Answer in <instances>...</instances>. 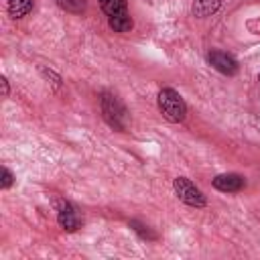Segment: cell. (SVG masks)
Listing matches in <instances>:
<instances>
[{
  "label": "cell",
  "mask_w": 260,
  "mask_h": 260,
  "mask_svg": "<svg viewBox=\"0 0 260 260\" xmlns=\"http://www.w3.org/2000/svg\"><path fill=\"white\" fill-rule=\"evenodd\" d=\"M258 81H260V75H258Z\"/></svg>",
  "instance_id": "obj_15"
},
{
  "label": "cell",
  "mask_w": 260,
  "mask_h": 260,
  "mask_svg": "<svg viewBox=\"0 0 260 260\" xmlns=\"http://www.w3.org/2000/svg\"><path fill=\"white\" fill-rule=\"evenodd\" d=\"M156 104H158V112L162 114V118L171 124H179L187 116V104L181 98V93L175 91L173 87H162L158 91Z\"/></svg>",
  "instance_id": "obj_1"
},
{
  "label": "cell",
  "mask_w": 260,
  "mask_h": 260,
  "mask_svg": "<svg viewBox=\"0 0 260 260\" xmlns=\"http://www.w3.org/2000/svg\"><path fill=\"white\" fill-rule=\"evenodd\" d=\"M0 83H2V95H4V98H8V91H10V87H8V79H6L4 75L0 77Z\"/></svg>",
  "instance_id": "obj_14"
},
{
  "label": "cell",
  "mask_w": 260,
  "mask_h": 260,
  "mask_svg": "<svg viewBox=\"0 0 260 260\" xmlns=\"http://www.w3.org/2000/svg\"><path fill=\"white\" fill-rule=\"evenodd\" d=\"M207 61L211 63L213 69H217L219 73L223 75H236L238 73V63L232 55L223 53V51H209L207 55Z\"/></svg>",
  "instance_id": "obj_6"
},
{
  "label": "cell",
  "mask_w": 260,
  "mask_h": 260,
  "mask_svg": "<svg viewBox=\"0 0 260 260\" xmlns=\"http://www.w3.org/2000/svg\"><path fill=\"white\" fill-rule=\"evenodd\" d=\"M173 189H175V195L185 203V205H191V207H205L207 199L205 195L195 187V183H191L187 177H177L173 181Z\"/></svg>",
  "instance_id": "obj_4"
},
{
  "label": "cell",
  "mask_w": 260,
  "mask_h": 260,
  "mask_svg": "<svg viewBox=\"0 0 260 260\" xmlns=\"http://www.w3.org/2000/svg\"><path fill=\"white\" fill-rule=\"evenodd\" d=\"M41 73H43V75H45L47 79L51 77V79H55V83H57V85H61V77H59L57 73H53L51 69H47V67H41Z\"/></svg>",
  "instance_id": "obj_13"
},
{
  "label": "cell",
  "mask_w": 260,
  "mask_h": 260,
  "mask_svg": "<svg viewBox=\"0 0 260 260\" xmlns=\"http://www.w3.org/2000/svg\"><path fill=\"white\" fill-rule=\"evenodd\" d=\"M32 6H35L32 0H8L6 10H8V16L16 20V18L26 16V14L32 10Z\"/></svg>",
  "instance_id": "obj_9"
},
{
  "label": "cell",
  "mask_w": 260,
  "mask_h": 260,
  "mask_svg": "<svg viewBox=\"0 0 260 260\" xmlns=\"http://www.w3.org/2000/svg\"><path fill=\"white\" fill-rule=\"evenodd\" d=\"M59 8L71 12V14H81L85 10V0H55Z\"/></svg>",
  "instance_id": "obj_10"
},
{
  "label": "cell",
  "mask_w": 260,
  "mask_h": 260,
  "mask_svg": "<svg viewBox=\"0 0 260 260\" xmlns=\"http://www.w3.org/2000/svg\"><path fill=\"white\" fill-rule=\"evenodd\" d=\"M219 6H221V0H195L191 6V12L197 18H205V16L215 14L219 10Z\"/></svg>",
  "instance_id": "obj_8"
},
{
  "label": "cell",
  "mask_w": 260,
  "mask_h": 260,
  "mask_svg": "<svg viewBox=\"0 0 260 260\" xmlns=\"http://www.w3.org/2000/svg\"><path fill=\"white\" fill-rule=\"evenodd\" d=\"M102 12L108 16V24L114 32H130L134 22L128 12L126 0H98Z\"/></svg>",
  "instance_id": "obj_2"
},
{
  "label": "cell",
  "mask_w": 260,
  "mask_h": 260,
  "mask_svg": "<svg viewBox=\"0 0 260 260\" xmlns=\"http://www.w3.org/2000/svg\"><path fill=\"white\" fill-rule=\"evenodd\" d=\"M12 183H14L12 173L8 171V167H2V181H0V187H2V189H8Z\"/></svg>",
  "instance_id": "obj_12"
},
{
  "label": "cell",
  "mask_w": 260,
  "mask_h": 260,
  "mask_svg": "<svg viewBox=\"0 0 260 260\" xmlns=\"http://www.w3.org/2000/svg\"><path fill=\"white\" fill-rule=\"evenodd\" d=\"M211 185H213L217 191H221V193H238V191L244 189L246 181H244V177L238 175V173H223V175H217V177L211 181Z\"/></svg>",
  "instance_id": "obj_7"
},
{
  "label": "cell",
  "mask_w": 260,
  "mask_h": 260,
  "mask_svg": "<svg viewBox=\"0 0 260 260\" xmlns=\"http://www.w3.org/2000/svg\"><path fill=\"white\" fill-rule=\"evenodd\" d=\"M53 203H55V211H57V223L65 232H75V230L81 228V215H79V211L67 199L55 197Z\"/></svg>",
  "instance_id": "obj_5"
},
{
  "label": "cell",
  "mask_w": 260,
  "mask_h": 260,
  "mask_svg": "<svg viewBox=\"0 0 260 260\" xmlns=\"http://www.w3.org/2000/svg\"><path fill=\"white\" fill-rule=\"evenodd\" d=\"M100 106H102V116H104V120H106L114 130L124 132L126 126H128V110H126V106L120 102V98L114 95V93H110V91H104L102 98H100Z\"/></svg>",
  "instance_id": "obj_3"
},
{
  "label": "cell",
  "mask_w": 260,
  "mask_h": 260,
  "mask_svg": "<svg viewBox=\"0 0 260 260\" xmlns=\"http://www.w3.org/2000/svg\"><path fill=\"white\" fill-rule=\"evenodd\" d=\"M130 228H132L140 238H144V240H156V234L150 232L146 225H142V223H138V221H130Z\"/></svg>",
  "instance_id": "obj_11"
}]
</instances>
